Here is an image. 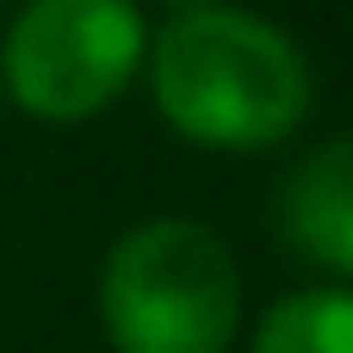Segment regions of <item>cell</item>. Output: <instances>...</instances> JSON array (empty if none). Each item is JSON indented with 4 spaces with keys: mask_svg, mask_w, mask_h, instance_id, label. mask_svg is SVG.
<instances>
[{
    "mask_svg": "<svg viewBox=\"0 0 353 353\" xmlns=\"http://www.w3.org/2000/svg\"><path fill=\"white\" fill-rule=\"evenodd\" d=\"M155 112L199 149H267L310 112L304 50L236 6H186L149 43Z\"/></svg>",
    "mask_w": 353,
    "mask_h": 353,
    "instance_id": "6da1fadb",
    "label": "cell"
},
{
    "mask_svg": "<svg viewBox=\"0 0 353 353\" xmlns=\"http://www.w3.org/2000/svg\"><path fill=\"white\" fill-rule=\"evenodd\" d=\"M236 316L242 279L205 223H137L99 267V323L118 353H223Z\"/></svg>",
    "mask_w": 353,
    "mask_h": 353,
    "instance_id": "7a4b0ae2",
    "label": "cell"
},
{
    "mask_svg": "<svg viewBox=\"0 0 353 353\" xmlns=\"http://www.w3.org/2000/svg\"><path fill=\"white\" fill-rule=\"evenodd\" d=\"M149 56L130 0H25L0 43V87L50 124L105 112Z\"/></svg>",
    "mask_w": 353,
    "mask_h": 353,
    "instance_id": "3957f363",
    "label": "cell"
},
{
    "mask_svg": "<svg viewBox=\"0 0 353 353\" xmlns=\"http://www.w3.org/2000/svg\"><path fill=\"white\" fill-rule=\"evenodd\" d=\"M279 230L304 261L353 279V137L323 143L292 168L279 192Z\"/></svg>",
    "mask_w": 353,
    "mask_h": 353,
    "instance_id": "277c9868",
    "label": "cell"
},
{
    "mask_svg": "<svg viewBox=\"0 0 353 353\" xmlns=\"http://www.w3.org/2000/svg\"><path fill=\"white\" fill-rule=\"evenodd\" d=\"M254 353H353V292L316 285L279 298L254 329Z\"/></svg>",
    "mask_w": 353,
    "mask_h": 353,
    "instance_id": "5b68a950",
    "label": "cell"
},
{
    "mask_svg": "<svg viewBox=\"0 0 353 353\" xmlns=\"http://www.w3.org/2000/svg\"><path fill=\"white\" fill-rule=\"evenodd\" d=\"M168 6H180V12H186V6H205V0H168Z\"/></svg>",
    "mask_w": 353,
    "mask_h": 353,
    "instance_id": "8992f818",
    "label": "cell"
}]
</instances>
